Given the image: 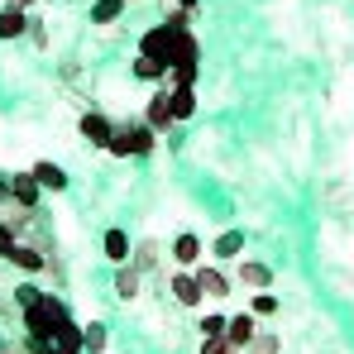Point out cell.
Here are the masks:
<instances>
[{
  "label": "cell",
  "instance_id": "6da1fadb",
  "mask_svg": "<svg viewBox=\"0 0 354 354\" xmlns=\"http://www.w3.org/2000/svg\"><path fill=\"white\" fill-rule=\"evenodd\" d=\"M158 144V129L144 120H129V124H115V139L106 144V153H115V158H139V153H149Z\"/></svg>",
  "mask_w": 354,
  "mask_h": 354
},
{
  "label": "cell",
  "instance_id": "7a4b0ae2",
  "mask_svg": "<svg viewBox=\"0 0 354 354\" xmlns=\"http://www.w3.org/2000/svg\"><path fill=\"white\" fill-rule=\"evenodd\" d=\"M177 34L182 29H173L168 19L163 24H153L144 39H139V53H149V58H158V62H173V44H177Z\"/></svg>",
  "mask_w": 354,
  "mask_h": 354
},
{
  "label": "cell",
  "instance_id": "3957f363",
  "mask_svg": "<svg viewBox=\"0 0 354 354\" xmlns=\"http://www.w3.org/2000/svg\"><path fill=\"white\" fill-rule=\"evenodd\" d=\"M144 120H149V124H153L158 134L177 124V120H173V86H168V82H163V86H158L153 96H149V106H144Z\"/></svg>",
  "mask_w": 354,
  "mask_h": 354
},
{
  "label": "cell",
  "instance_id": "277c9868",
  "mask_svg": "<svg viewBox=\"0 0 354 354\" xmlns=\"http://www.w3.org/2000/svg\"><path fill=\"white\" fill-rule=\"evenodd\" d=\"M77 129H82V139L96 144V149H106V144L115 139V120H106L101 111H86V115L77 120Z\"/></svg>",
  "mask_w": 354,
  "mask_h": 354
},
{
  "label": "cell",
  "instance_id": "5b68a950",
  "mask_svg": "<svg viewBox=\"0 0 354 354\" xmlns=\"http://www.w3.org/2000/svg\"><path fill=\"white\" fill-rule=\"evenodd\" d=\"M168 292H173L177 306H201V301H206V292H201V283H196L192 268H177L173 283H168Z\"/></svg>",
  "mask_w": 354,
  "mask_h": 354
},
{
  "label": "cell",
  "instance_id": "8992f818",
  "mask_svg": "<svg viewBox=\"0 0 354 354\" xmlns=\"http://www.w3.org/2000/svg\"><path fill=\"white\" fill-rule=\"evenodd\" d=\"M235 283H239V288H249V292H263V288H273V268L259 263V259H239Z\"/></svg>",
  "mask_w": 354,
  "mask_h": 354
},
{
  "label": "cell",
  "instance_id": "52a82bcc",
  "mask_svg": "<svg viewBox=\"0 0 354 354\" xmlns=\"http://www.w3.org/2000/svg\"><path fill=\"white\" fill-rule=\"evenodd\" d=\"M29 29H34L29 10H19V5H5V10H0V44H10V39H24Z\"/></svg>",
  "mask_w": 354,
  "mask_h": 354
},
{
  "label": "cell",
  "instance_id": "ba28073f",
  "mask_svg": "<svg viewBox=\"0 0 354 354\" xmlns=\"http://www.w3.org/2000/svg\"><path fill=\"white\" fill-rule=\"evenodd\" d=\"M168 259H173L177 268H196V263H201V235L182 230V235L173 239V249H168Z\"/></svg>",
  "mask_w": 354,
  "mask_h": 354
},
{
  "label": "cell",
  "instance_id": "9c48e42d",
  "mask_svg": "<svg viewBox=\"0 0 354 354\" xmlns=\"http://www.w3.org/2000/svg\"><path fill=\"white\" fill-rule=\"evenodd\" d=\"M192 273H196V283H201V292H206V297H216V301H221V297H230V292H235V283H230V278H225L221 268H211V263H196Z\"/></svg>",
  "mask_w": 354,
  "mask_h": 354
},
{
  "label": "cell",
  "instance_id": "30bf717a",
  "mask_svg": "<svg viewBox=\"0 0 354 354\" xmlns=\"http://www.w3.org/2000/svg\"><path fill=\"white\" fill-rule=\"evenodd\" d=\"M259 335V316L254 311H239V316H230V326H225V340L235 345V350H249V340Z\"/></svg>",
  "mask_w": 354,
  "mask_h": 354
},
{
  "label": "cell",
  "instance_id": "8fae6325",
  "mask_svg": "<svg viewBox=\"0 0 354 354\" xmlns=\"http://www.w3.org/2000/svg\"><path fill=\"white\" fill-rule=\"evenodd\" d=\"M5 192H10L15 201H24V206H39V192H44V187H39L34 173H10L5 177Z\"/></svg>",
  "mask_w": 354,
  "mask_h": 354
},
{
  "label": "cell",
  "instance_id": "7c38bea8",
  "mask_svg": "<svg viewBox=\"0 0 354 354\" xmlns=\"http://www.w3.org/2000/svg\"><path fill=\"white\" fill-rule=\"evenodd\" d=\"M101 249H106V259H111V263H129V259H134V239L124 235V230H106Z\"/></svg>",
  "mask_w": 354,
  "mask_h": 354
},
{
  "label": "cell",
  "instance_id": "4fadbf2b",
  "mask_svg": "<svg viewBox=\"0 0 354 354\" xmlns=\"http://www.w3.org/2000/svg\"><path fill=\"white\" fill-rule=\"evenodd\" d=\"M139 283H144V273L134 263H115V297L120 301H134L139 297Z\"/></svg>",
  "mask_w": 354,
  "mask_h": 354
},
{
  "label": "cell",
  "instance_id": "5bb4252c",
  "mask_svg": "<svg viewBox=\"0 0 354 354\" xmlns=\"http://www.w3.org/2000/svg\"><path fill=\"white\" fill-rule=\"evenodd\" d=\"M129 263H134L139 273H153V268L163 263V244H158V239H139V244H134V259H129Z\"/></svg>",
  "mask_w": 354,
  "mask_h": 354
},
{
  "label": "cell",
  "instance_id": "9a60e30c",
  "mask_svg": "<svg viewBox=\"0 0 354 354\" xmlns=\"http://www.w3.org/2000/svg\"><path fill=\"white\" fill-rule=\"evenodd\" d=\"M10 263H15V268H24V273H44V268H48V259H44V249H34V244H24V239L15 244V254H10Z\"/></svg>",
  "mask_w": 354,
  "mask_h": 354
},
{
  "label": "cell",
  "instance_id": "2e32d148",
  "mask_svg": "<svg viewBox=\"0 0 354 354\" xmlns=\"http://www.w3.org/2000/svg\"><path fill=\"white\" fill-rule=\"evenodd\" d=\"M29 173L39 177V187H44V192H62V187H67V177H62V168H58V163H48V158H39V163H34Z\"/></svg>",
  "mask_w": 354,
  "mask_h": 354
},
{
  "label": "cell",
  "instance_id": "e0dca14e",
  "mask_svg": "<svg viewBox=\"0 0 354 354\" xmlns=\"http://www.w3.org/2000/svg\"><path fill=\"white\" fill-rule=\"evenodd\" d=\"M211 254H216V259H239V254H244V230H221L216 244H211Z\"/></svg>",
  "mask_w": 354,
  "mask_h": 354
},
{
  "label": "cell",
  "instance_id": "ac0fdd59",
  "mask_svg": "<svg viewBox=\"0 0 354 354\" xmlns=\"http://www.w3.org/2000/svg\"><path fill=\"white\" fill-rule=\"evenodd\" d=\"M106 345H111L106 326H101V321H86V326H82V354H101Z\"/></svg>",
  "mask_w": 354,
  "mask_h": 354
},
{
  "label": "cell",
  "instance_id": "d6986e66",
  "mask_svg": "<svg viewBox=\"0 0 354 354\" xmlns=\"http://www.w3.org/2000/svg\"><path fill=\"white\" fill-rule=\"evenodd\" d=\"M134 77H144V82H168V62L149 58V53H134Z\"/></svg>",
  "mask_w": 354,
  "mask_h": 354
},
{
  "label": "cell",
  "instance_id": "ffe728a7",
  "mask_svg": "<svg viewBox=\"0 0 354 354\" xmlns=\"http://www.w3.org/2000/svg\"><path fill=\"white\" fill-rule=\"evenodd\" d=\"M196 115V91L192 86H173V120L182 124V120Z\"/></svg>",
  "mask_w": 354,
  "mask_h": 354
},
{
  "label": "cell",
  "instance_id": "44dd1931",
  "mask_svg": "<svg viewBox=\"0 0 354 354\" xmlns=\"http://www.w3.org/2000/svg\"><path fill=\"white\" fill-rule=\"evenodd\" d=\"M124 5L129 0H96L91 5V24H115L120 15H124Z\"/></svg>",
  "mask_w": 354,
  "mask_h": 354
},
{
  "label": "cell",
  "instance_id": "7402d4cb",
  "mask_svg": "<svg viewBox=\"0 0 354 354\" xmlns=\"http://www.w3.org/2000/svg\"><path fill=\"white\" fill-rule=\"evenodd\" d=\"M249 311L254 316H278V297L268 292V288L263 292H249Z\"/></svg>",
  "mask_w": 354,
  "mask_h": 354
},
{
  "label": "cell",
  "instance_id": "603a6c76",
  "mask_svg": "<svg viewBox=\"0 0 354 354\" xmlns=\"http://www.w3.org/2000/svg\"><path fill=\"white\" fill-rule=\"evenodd\" d=\"M278 350H283V345H278V335H273V330H259V335L249 340V354H278Z\"/></svg>",
  "mask_w": 354,
  "mask_h": 354
},
{
  "label": "cell",
  "instance_id": "cb8c5ba5",
  "mask_svg": "<svg viewBox=\"0 0 354 354\" xmlns=\"http://www.w3.org/2000/svg\"><path fill=\"white\" fill-rule=\"evenodd\" d=\"M225 326H230V316H221V311H211V316H201V321H196V330H201V335H225Z\"/></svg>",
  "mask_w": 354,
  "mask_h": 354
},
{
  "label": "cell",
  "instance_id": "d4e9b609",
  "mask_svg": "<svg viewBox=\"0 0 354 354\" xmlns=\"http://www.w3.org/2000/svg\"><path fill=\"white\" fill-rule=\"evenodd\" d=\"M201 354H239L225 335H201Z\"/></svg>",
  "mask_w": 354,
  "mask_h": 354
},
{
  "label": "cell",
  "instance_id": "484cf974",
  "mask_svg": "<svg viewBox=\"0 0 354 354\" xmlns=\"http://www.w3.org/2000/svg\"><path fill=\"white\" fill-rule=\"evenodd\" d=\"M15 244H19L15 225H5V221H0V259H10V254H15Z\"/></svg>",
  "mask_w": 354,
  "mask_h": 354
},
{
  "label": "cell",
  "instance_id": "4316f807",
  "mask_svg": "<svg viewBox=\"0 0 354 354\" xmlns=\"http://www.w3.org/2000/svg\"><path fill=\"white\" fill-rule=\"evenodd\" d=\"M192 15H196V10H187V5H173V10H168V24H173V29H192Z\"/></svg>",
  "mask_w": 354,
  "mask_h": 354
},
{
  "label": "cell",
  "instance_id": "83f0119b",
  "mask_svg": "<svg viewBox=\"0 0 354 354\" xmlns=\"http://www.w3.org/2000/svg\"><path fill=\"white\" fill-rule=\"evenodd\" d=\"M39 288H29V283H24V288H15V306H19V311H29V306H34V301H39Z\"/></svg>",
  "mask_w": 354,
  "mask_h": 354
},
{
  "label": "cell",
  "instance_id": "f1b7e54d",
  "mask_svg": "<svg viewBox=\"0 0 354 354\" xmlns=\"http://www.w3.org/2000/svg\"><path fill=\"white\" fill-rule=\"evenodd\" d=\"M5 5H19V10H29V5H34V0H5Z\"/></svg>",
  "mask_w": 354,
  "mask_h": 354
},
{
  "label": "cell",
  "instance_id": "f546056e",
  "mask_svg": "<svg viewBox=\"0 0 354 354\" xmlns=\"http://www.w3.org/2000/svg\"><path fill=\"white\" fill-rule=\"evenodd\" d=\"M177 5H187V10H196V0H177Z\"/></svg>",
  "mask_w": 354,
  "mask_h": 354
}]
</instances>
